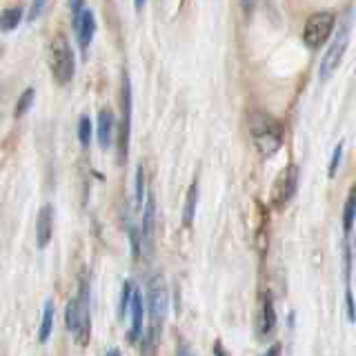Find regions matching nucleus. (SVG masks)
Returning a JSON list of instances; mask_svg holds the SVG:
<instances>
[{
	"instance_id": "obj_1",
	"label": "nucleus",
	"mask_w": 356,
	"mask_h": 356,
	"mask_svg": "<svg viewBox=\"0 0 356 356\" xmlns=\"http://www.w3.org/2000/svg\"><path fill=\"white\" fill-rule=\"evenodd\" d=\"M65 323L67 330L72 332L74 341L85 348L89 343V337H92V314H89V285L87 278L81 281V287H78L76 298H72L67 303V312H65Z\"/></svg>"
},
{
	"instance_id": "obj_2",
	"label": "nucleus",
	"mask_w": 356,
	"mask_h": 356,
	"mask_svg": "<svg viewBox=\"0 0 356 356\" xmlns=\"http://www.w3.org/2000/svg\"><path fill=\"white\" fill-rule=\"evenodd\" d=\"M250 131L256 143V149H259L261 156H265V159L276 154V149L281 147V143H283V127L278 125V120L263 114V111L252 114Z\"/></svg>"
},
{
	"instance_id": "obj_3",
	"label": "nucleus",
	"mask_w": 356,
	"mask_h": 356,
	"mask_svg": "<svg viewBox=\"0 0 356 356\" xmlns=\"http://www.w3.org/2000/svg\"><path fill=\"white\" fill-rule=\"evenodd\" d=\"M49 70L54 81L58 83L60 87L70 85L74 81V74H76V56L70 40H67L63 33L54 38L51 42V49H49Z\"/></svg>"
},
{
	"instance_id": "obj_4",
	"label": "nucleus",
	"mask_w": 356,
	"mask_h": 356,
	"mask_svg": "<svg viewBox=\"0 0 356 356\" xmlns=\"http://www.w3.org/2000/svg\"><path fill=\"white\" fill-rule=\"evenodd\" d=\"M167 307H170V294H167L165 278L161 274H156L149 278V285H147V312H149L147 334H152L154 339H161V330H163V321L167 316Z\"/></svg>"
},
{
	"instance_id": "obj_5",
	"label": "nucleus",
	"mask_w": 356,
	"mask_h": 356,
	"mask_svg": "<svg viewBox=\"0 0 356 356\" xmlns=\"http://www.w3.org/2000/svg\"><path fill=\"white\" fill-rule=\"evenodd\" d=\"M350 20H345V25L339 29L337 38L330 42V47L325 49V56H323L321 67H318V78L323 83L330 81L334 76V72L339 70V65L343 63V56L348 51V44H350Z\"/></svg>"
},
{
	"instance_id": "obj_6",
	"label": "nucleus",
	"mask_w": 356,
	"mask_h": 356,
	"mask_svg": "<svg viewBox=\"0 0 356 356\" xmlns=\"http://www.w3.org/2000/svg\"><path fill=\"white\" fill-rule=\"evenodd\" d=\"M334 25H337V16L332 11H316L312 14L303 27V42L309 49H318L325 44V40H330Z\"/></svg>"
},
{
	"instance_id": "obj_7",
	"label": "nucleus",
	"mask_w": 356,
	"mask_h": 356,
	"mask_svg": "<svg viewBox=\"0 0 356 356\" xmlns=\"http://www.w3.org/2000/svg\"><path fill=\"white\" fill-rule=\"evenodd\" d=\"M120 107H122V116L118 125V156L120 161H125L129 152V136H131V81L127 74H122Z\"/></svg>"
},
{
	"instance_id": "obj_8",
	"label": "nucleus",
	"mask_w": 356,
	"mask_h": 356,
	"mask_svg": "<svg viewBox=\"0 0 356 356\" xmlns=\"http://www.w3.org/2000/svg\"><path fill=\"white\" fill-rule=\"evenodd\" d=\"M147 203L143 207V225H140V243L145 252H152L154 248V234H156V198L149 192L147 194Z\"/></svg>"
},
{
	"instance_id": "obj_9",
	"label": "nucleus",
	"mask_w": 356,
	"mask_h": 356,
	"mask_svg": "<svg viewBox=\"0 0 356 356\" xmlns=\"http://www.w3.org/2000/svg\"><path fill=\"white\" fill-rule=\"evenodd\" d=\"M256 337L259 339H267L276 327V309L272 298L263 294L261 296V307H259V314H256Z\"/></svg>"
},
{
	"instance_id": "obj_10",
	"label": "nucleus",
	"mask_w": 356,
	"mask_h": 356,
	"mask_svg": "<svg viewBox=\"0 0 356 356\" xmlns=\"http://www.w3.org/2000/svg\"><path fill=\"white\" fill-rule=\"evenodd\" d=\"M74 33H76V40H78V47H81L83 54H87L89 44L94 40V33H96V16L92 9H85V14L81 16V20L76 22Z\"/></svg>"
},
{
	"instance_id": "obj_11",
	"label": "nucleus",
	"mask_w": 356,
	"mask_h": 356,
	"mask_svg": "<svg viewBox=\"0 0 356 356\" xmlns=\"http://www.w3.org/2000/svg\"><path fill=\"white\" fill-rule=\"evenodd\" d=\"M116 134V116L111 109H100L98 111V125H96V136H98V145L103 149H107L111 140H114Z\"/></svg>"
},
{
	"instance_id": "obj_12",
	"label": "nucleus",
	"mask_w": 356,
	"mask_h": 356,
	"mask_svg": "<svg viewBox=\"0 0 356 356\" xmlns=\"http://www.w3.org/2000/svg\"><path fill=\"white\" fill-rule=\"evenodd\" d=\"M51 234H54V207L42 205L36 218V243L40 250H44L49 245Z\"/></svg>"
},
{
	"instance_id": "obj_13",
	"label": "nucleus",
	"mask_w": 356,
	"mask_h": 356,
	"mask_svg": "<svg viewBox=\"0 0 356 356\" xmlns=\"http://www.w3.org/2000/svg\"><path fill=\"white\" fill-rule=\"evenodd\" d=\"M129 314H131V327H129L127 339H129V343H136L138 339H143V318H145V300L138 289L134 292Z\"/></svg>"
},
{
	"instance_id": "obj_14",
	"label": "nucleus",
	"mask_w": 356,
	"mask_h": 356,
	"mask_svg": "<svg viewBox=\"0 0 356 356\" xmlns=\"http://www.w3.org/2000/svg\"><path fill=\"white\" fill-rule=\"evenodd\" d=\"M296 183H298V170L296 167H289V170H285L283 176L278 178V185H276V200L278 203H285V200H289L294 196Z\"/></svg>"
},
{
	"instance_id": "obj_15",
	"label": "nucleus",
	"mask_w": 356,
	"mask_h": 356,
	"mask_svg": "<svg viewBox=\"0 0 356 356\" xmlns=\"http://www.w3.org/2000/svg\"><path fill=\"white\" fill-rule=\"evenodd\" d=\"M54 316H56V307L54 300H47L42 307V318H40V327H38V343H47L51 332H54Z\"/></svg>"
},
{
	"instance_id": "obj_16",
	"label": "nucleus",
	"mask_w": 356,
	"mask_h": 356,
	"mask_svg": "<svg viewBox=\"0 0 356 356\" xmlns=\"http://www.w3.org/2000/svg\"><path fill=\"white\" fill-rule=\"evenodd\" d=\"M22 18H25V14H22L20 7H7V9H3V11H0V31L9 33V31L18 29Z\"/></svg>"
},
{
	"instance_id": "obj_17",
	"label": "nucleus",
	"mask_w": 356,
	"mask_h": 356,
	"mask_svg": "<svg viewBox=\"0 0 356 356\" xmlns=\"http://www.w3.org/2000/svg\"><path fill=\"white\" fill-rule=\"evenodd\" d=\"M196 205H198V183H192L187 189L185 205H183V225L189 227L196 216Z\"/></svg>"
},
{
	"instance_id": "obj_18",
	"label": "nucleus",
	"mask_w": 356,
	"mask_h": 356,
	"mask_svg": "<svg viewBox=\"0 0 356 356\" xmlns=\"http://www.w3.org/2000/svg\"><path fill=\"white\" fill-rule=\"evenodd\" d=\"M354 218H356V187H352V192L345 200V207H343V232L350 234L352 225H354Z\"/></svg>"
},
{
	"instance_id": "obj_19",
	"label": "nucleus",
	"mask_w": 356,
	"mask_h": 356,
	"mask_svg": "<svg viewBox=\"0 0 356 356\" xmlns=\"http://www.w3.org/2000/svg\"><path fill=\"white\" fill-rule=\"evenodd\" d=\"M33 98H36V89L33 87H27L25 92H22L16 100V107H14V118H22L31 109L33 105Z\"/></svg>"
},
{
	"instance_id": "obj_20",
	"label": "nucleus",
	"mask_w": 356,
	"mask_h": 356,
	"mask_svg": "<svg viewBox=\"0 0 356 356\" xmlns=\"http://www.w3.org/2000/svg\"><path fill=\"white\" fill-rule=\"evenodd\" d=\"M134 292H136V285H134V281H125V285H122V294H120V307H118L120 318L129 312L131 300H134Z\"/></svg>"
},
{
	"instance_id": "obj_21",
	"label": "nucleus",
	"mask_w": 356,
	"mask_h": 356,
	"mask_svg": "<svg viewBox=\"0 0 356 356\" xmlns=\"http://www.w3.org/2000/svg\"><path fill=\"white\" fill-rule=\"evenodd\" d=\"M92 134H94L92 120H89V116H81V120H78V140H81L83 147H89V143H92Z\"/></svg>"
},
{
	"instance_id": "obj_22",
	"label": "nucleus",
	"mask_w": 356,
	"mask_h": 356,
	"mask_svg": "<svg viewBox=\"0 0 356 356\" xmlns=\"http://www.w3.org/2000/svg\"><path fill=\"white\" fill-rule=\"evenodd\" d=\"M341 159H343V140L334 147V154H332V161H330V170H327V174H330V178H334L337 176V172H339V167H341Z\"/></svg>"
},
{
	"instance_id": "obj_23",
	"label": "nucleus",
	"mask_w": 356,
	"mask_h": 356,
	"mask_svg": "<svg viewBox=\"0 0 356 356\" xmlns=\"http://www.w3.org/2000/svg\"><path fill=\"white\" fill-rule=\"evenodd\" d=\"M143 200H145V172L143 167H138L136 170V207H143Z\"/></svg>"
},
{
	"instance_id": "obj_24",
	"label": "nucleus",
	"mask_w": 356,
	"mask_h": 356,
	"mask_svg": "<svg viewBox=\"0 0 356 356\" xmlns=\"http://www.w3.org/2000/svg\"><path fill=\"white\" fill-rule=\"evenodd\" d=\"M44 5H47V0H31L29 11H27V22L38 20L42 16V11H44Z\"/></svg>"
},
{
	"instance_id": "obj_25",
	"label": "nucleus",
	"mask_w": 356,
	"mask_h": 356,
	"mask_svg": "<svg viewBox=\"0 0 356 356\" xmlns=\"http://www.w3.org/2000/svg\"><path fill=\"white\" fill-rule=\"evenodd\" d=\"M85 0H70V11H72V25H76L78 20H81V16L85 14Z\"/></svg>"
},
{
	"instance_id": "obj_26",
	"label": "nucleus",
	"mask_w": 356,
	"mask_h": 356,
	"mask_svg": "<svg viewBox=\"0 0 356 356\" xmlns=\"http://www.w3.org/2000/svg\"><path fill=\"white\" fill-rule=\"evenodd\" d=\"M254 5H256V0H241V7H243V11H245V16H252Z\"/></svg>"
},
{
	"instance_id": "obj_27",
	"label": "nucleus",
	"mask_w": 356,
	"mask_h": 356,
	"mask_svg": "<svg viewBox=\"0 0 356 356\" xmlns=\"http://www.w3.org/2000/svg\"><path fill=\"white\" fill-rule=\"evenodd\" d=\"M214 356H229V352L225 350L222 341H214Z\"/></svg>"
},
{
	"instance_id": "obj_28",
	"label": "nucleus",
	"mask_w": 356,
	"mask_h": 356,
	"mask_svg": "<svg viewBox=\"0 0 356 356\" xmlns=\"http://www.w3.org/2000/svg\"><path fill=\"white\" fill-rule=\"evenodd\" d=\"M281 352H283V348H281V343H274L270 350H267L263 356H281Z\"/></svg>"
},
{
	"instance_id": "obj_29",
	"label": "nucleus",
	"mask_w": 356,
	"mask_h": 356,
	"mask_svg": "<svg viewBox=\"0 0 356 356\" xmlns=\"http://www.w3.org/2000/svg\"><path fill=\"white\" fill-rule=\"evenodd\" d=\"M105 356H120V352L116 350V348H111V350H107V354Z\"/></svg>"
},
{
	"instance_id": "obj_30",
	"label": "nucleus",
	"mask_w": 356,
	"mask_h": 356,
	"mask_svg": "<svg viewBox=\"0 0 356 356\" xmlns=\"http://www.w3.org/2000/svg\"><path fill=\"white\" fill-rule=\"evenodd\" d=\"M134 5H136V9L140 11V9L145 7V0H134Z\"/></svg>"
}]
</instances>
